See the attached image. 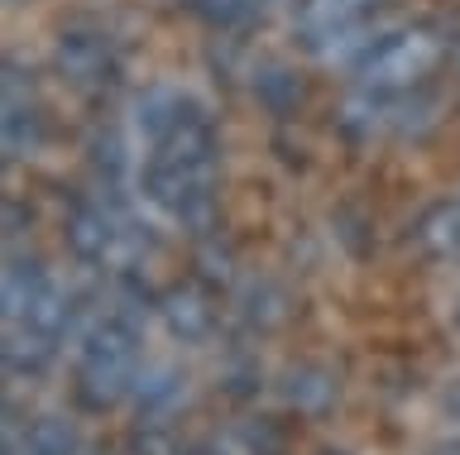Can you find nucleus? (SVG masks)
<instances>
[{
	"label": "nucleus",
	"instance_id": "f257e3e1",
	"mask_svg": "<svg viewBox=\"0 0 460 455\" xmlns=\"http://www.w3.org/2000/svg\"><path fill=\"white\" fill-rule=\"evenodd\" d=\"M135 188L168 225H178L187 235L211 231L216 192H221V135H216L211 110L197 96L149 149H139Z\"/></svg>",
	"mask_w": 460,
	"mask_h": 455
},
{
	"label": "nucleus",
	"instance_id": "f03ea898",
	"mask_svg": "<svg viewBox=\"0 0 460 455\" xmlns=\"http://www.w3.org/2000/svg\"><path fill=\"white\" fill-rule=\"evenodd\" d=\"M451 48H456V39L441 24L412 20V24H398V30L379 34V44L350 67V77L359 92H374V96H412L441 73Z\"/></svg>",
	"mask_w": 460,
	"mask_h": 455
},
{
	"label": "nucleus",
	"instance_id": "7ed1b4c3",
	"mask_svg": "<svg viewBox=\"0 0 460 455\" xmlns=\"http://www.w3.org/2000/svg\"><path fill=\"white\" fill-rule=\"evenodd\" d=\"M139 364V321L125 307H111L86 326L77 350V393L92 407H111L129 383Z\"/></svg>",
	"mask_w": 460,
	"mask_h": 455
},
{
	"label": "nucleus",
	"instance_id": "20e7f679",
	"mask_svg": "<svg viewBox=\"0 0 460 455\" xmlns=\"http://www.w3.org/2000/svg\"><path fill=\"white\" fill-rule=\"evenodd\" d=\"M49 63H53V77L77 96H106L125 77V53L115 44V34H106L101 24H86V20L58 30Z\"/></svg>",
	"mask_w": 460,
	"mask_h": 455
},
{
	"label": "nucleus",
	"instance_id": "39448f33",
	"mask_svg": "<svg viewBox=\"0 0 460 455\" xmlns=\"http://www.w3.org/2000/svg\"><path fill=\"white\" fill-rule=\"evenodd\" d=\"M43 139H49V120H43L34 77L14 58H5V82H0V149H5V163L34 159Z\"/></svg>",
	"mask_w": 460,
	"mask_h": 455
},
{
	"label": "nucleus",
	"instance_id": "423d86ee",
	"mask_svg": "<svg viewBox=\"0 0 460 455\" xmlns=\"http://www.w3.org/2000/svg\"><path fill=\"white\" fill-rule=\"evenodd\" d=\"M379 10V0H293V34L302 48H322L331 39L369 24V15Z\"/></svg>",
	"mask_w": 460,
	"mask_h": 455
},
{
	"label": "nucleus",
	"instance_id": "0eeeda50",
	"mask_svg": "<svg viewBox=\"0 0 460 455\" xmlns=\"http://www.w3.org/2000/svg\"><path fill=\"white\" fill-rule=\"evenodd\" d=\"M412 240L427 259H460V202H431L412 221Z\"/></svg>",
	"mask_w": 460,
	"mask_h": 455
},
{
	"label": "nucleus",
	"instance_id": "6e6552de",
	"mask_svg": "<svg viewBox=\"0 0 460 455\" xmlns=\"http://www.w3.org/2000/svg\"><path fill=\"white\" fill-rule=\"evenodd\" d=\"M164 317H168V326L178 336H201V331H207V321H211V307H201V297L192 288H187V293L178 288V293H168Z\"/></svg>",
	"mask_w": 460,
	"mask_h": 455
},
{
	"label": "nucleus",
	"instance_id": "1a4fd4ad",
	"mask_svg": "<svg viewBox=\"0 0 460 455\" xmlns=\"http://www.w3.org/2000/svg\"><path fill=\"white\" fill-rule=\"evenodd\" d=\"M451 67H456V77H460V39H456V48H451Z\"/></svg>",
	"mask_w": 460,
	"mask_h": 455
},
{
	"label": "nucleus",
	"instance_id": "9d476101",
	"mask_svg": "<svg viewBox=\"0 0 460 455\" xmlns=\"http://www.w3.org/2000/svg\"><path fill=\"white\" fill-rule=\"evenodd\" d=\"M5 5H20V0H5Z\"/></svg>",
	"mask_w": 460,
	"mask_h": 455
},
{
	"label": "nucleus",
	"instance_id": "9b49d317",
	"mask_svg": "<svg viewBox=\"0 0 460 455\" xmlns=\"http://www.w3.org/2000/svg\"><path fill=\"white\" fill-rule=\"evenodd\" d=\"M456 317H460V307H456Z\"/></svg>",
	"mask_w": 460,
	"mask_h": 455
}]
</instances>
